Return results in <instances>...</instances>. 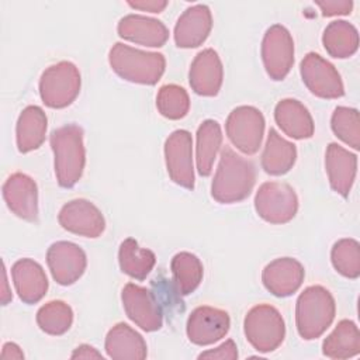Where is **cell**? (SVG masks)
I'll list each match as a JSON object with an SVG mask.
<instances>
[{"instance_id": "1", "label": "cell", "mask_w": 360, "mask_h": 360, "mask_svg": "<svg viewBox=\"0 0 360 360\" xmlns=\"http://www.w3.org/2000/svg\"><path fill=\"white\" fill-rule=\"evenodd\" d=\"M255 181V165L236 153L232 148L224 146L211 183L212 198L221 204L243 201L252 193Z\"/></svg>"}, {"instance_id": "2", "label": "cell", "mask_w": 360, "mask_h": 360, "mask_svg": "<svg viewBox=\"0 0 360 360\" xmlns=\"http://www.w3.org/2000/svg\"><path fill=\"white\" fill-rule=\"evenodd\" d=\"M49 142L58 184L70 188L80 180L86 165L83 129L76 124H66L52 131Z\"/></svg>"}, {"instance_id": "3", "label": "cell", "mask_w": 360, "mask_h": 360, "mask_svg": "<svg viewBox=\"0 0 360 360\" xmlns=\"http://www.w3.org/2000/svg\"><path fill=\"white\" fill-rule=\"evenodd\" d=\"M108 62L121 79L148 86L156 84L166 69L163 53L136 49L122 42H115L111 46Z\"/></svg>"}, {"instance_id": "4", "label": "cell", "mask_w": 360, "mask_h": 360, "mask_svg": "<svg viewBox=\"0 0 360 360\" xmlns=\"http://www.w3.org/2000/svg\"><path fill=\"white\" fill-rule=\"evenodd\" d=\"M336 314L333 295L322 285L307 287L297 298L295 325L298 335L314 340L323 335L332 325Z\"/></svg>"}, {"instance_id": "5", "label": "cell", "mask_w": 360, "mask_h": 360, "mask_svg": "<svg viewBox=\"0 0 360 360\" xmlns=\"http://www.w3.org/2000/svg\"><path fill=\"white\" fill-rule=\"evenodd\" d=\"M243 332L253 349L269 353L283 343L285 323L277 308L270 304H259L248 311L243 319Z\"/></svg>"}, {"instance_id": "6", "label": "cell", "mask_w": 360, "mask_h": 360, "mask_svg": "<svg viewBox=\"0 0 360 360\" xmlns=\"http://www.w3.org/2000/svg\"><path fill=\"white\" fill-rule=\"evenodd\" d=\"M82 79L75 63L62 60L46 68L39 79V96L49 108L70 105L80 93Z\"/></svg>"}, {"instance_id": "7", "label": "cell", "mask_w": 360, "mask_h": 360, "mask_svg": "<svg viewBox=\"0 0 360 360\" xmlns=\"http://www.w3.org/2000/svg\"><path fill=\"white\" fill-rule=\"evenodd\" d=\"M255 210L266 222L287 224L298 211L297 193L287 183L266 181L256 191Z\"/></svg>"}, {"instance_id": "8", "label": "cell", "mask_w": 360, "mask_h": 360, "mask_svg": "<svg viewBox=\"0 0 360 360\" xmlns=\"http://www.w3.org/2000/svg\"><path fill=\"white\" fill-rule=\"evenodd\" d=\"M264 117L253 105H239L233 108L225 122L226 135L233 146L245 155H255L263 139Z\"/></svg>"}, {"instance_id": "9", "label": "cell", "mask_w": 360, "mask_h": 360, "mask_svg": "<svg viewBox=\"0 0 360 360\" xmlns=\"http://www.w3.org/2000/svg\"><path fill=\"white\" fill-rule=\"evenodd\" d=\"M262 60L266 73L273 80H283L294 65V41L290 31L274 24L267 28L262 39Z\"/></svg>"}, {"instance_id": "10", "label": "cell", "mask_w": 360, "mask_h": 360, "mask_svg": "<svg viewBox=\"0 0 360 360\" xmlns=\"http://www.w3.org/2000/svg\"><path fill=\"white\" fill-rule=\"evenodd\" d=\"M300 73L307 89L319 98H339L345 94L339 72L319 53L308 52L300 63Z\"/></svg>"}, {"instance_id": "11", "label": "cell", "mask_w": 360, "mask_h": 360, "mask_svg": "<svg viewBox=\"0 0 360 360\" xmlns=\"http://www.w3.org/2000/svg\"><path fill=\"white\" fill-rule=\"evenodd\" d=\"M121 300L127 316L142 330L155 332L162 328V309L146 287L128 283L121 291Z\"/></svg>"}, {"instance_id": "12", "label": "cell", "mask_w": 360, "mask_h": 360, "mask_svg": "<svg viewBox=\"0 0 360 360\" xmlns=\"http://www.w3.org/2000/svg\"><path fill=\"white\" fill-rule=\"evenodd\" d=\"M165 162L170 179L188 190L194 188L193 138L186 129L173 131L165 142Z\"/></svg>"}, {"instance_id": "13", "label": "cell", "mask_w": 360, "mask_h": 360, "mask_svg": "<svg viewBox=\"0 0 360 360\" xmlns=\"http://www.w3.org/2000/svg\"><path fill=\"white\" fill-rule=\"evenodd\" d=\"M46 263L52 278L60 285H72L84 273L87 257L84 250L68 240H58L48 248Z\"/></svg>"}, {"instance_id": "14", "label": "cell", "mask_w": 360, "mask_h": 360, "mask_svg": "<svg viewBox=\"0 0 360 360\" xmlns=\"http://www.w3.org/2000/svg\"><path fill=\"white\" fill-rule=\"evenodd\" d=\"M231 326L226 311L210 305H201L191 311L187 319L186 332L191 343L207 346L222 339Z\"/></svg>"}, {"instance_id": "15", "label": "cell", "mask_w": 360, "mask_h": 360, "mask_svg": "<svg viewBox=\"0 0 360 360\" xmlns=\"http://www.w3.org/2000/svg\"><path fill=\"white\" fill-rule=\"evenodd\" d=\"M59 225L79 236L98 238L105 229L101 211L89 200L75 198L66 202L58 214Z\"/></svg>"}, {"instance_id": "16", "label": "cell", "mask_w": 360, "mask_h": 360, "mask_svg": "<svg viewBox=\"0 0 360 360\" xmlns=\"http://www.w3.org/2000/svg\"><path fill=\"white\" fill-rule=\"evenodd\" d=\"M3 198L8 210L28 222L38 221V187L25 173H13L3 184Z\"/></svg>"}, {"instance_id": "17", "label": "cell", "mask_w": 360, "mask_h": 360, "mask_svg": "<svg viewBox=\"0 0 360 360\" xmlns=\"http://www.w3.org/2000/svg\"><path fill=\"white\" fill-rule=\"evenodd\" d=\"M222 80L224 68L218 52L212 48L198 52L188 70V83L194 93L204 97H214L219 93Z\"/></svg>"}, {"instance_id": "18", "label": "cell", "mask_w": 360, "mask_h": 360, "mask_svg": "<svg viewBox=\"0 0 360 360\" xmlns=\"http://www.w3.org/2000/svg\"><path fill=\"white\" fill-rule=\"evenodd\" d=\"M305 277L304 266L292 257H278L266 264L262 281L267 291L276 297H290L298 291Z\"/></svg>"}, {"instance_id": "19", "label": "cell", "mask_w": 360, "mask_h": 360, "mask_svg": "<svg viewBox=\"0 0 360 360\" xmlns=\"http://www.w3.org/2000/svg\"><path fill=\"white\" fill-rule=\"evenodd\" d=\"M212 28L211 10L205 4H194L177 18L173 37L179 48H197L205 42Z\"/></svg>"}, {"instance_id": "20", "label": "cell", "mask_w": 360, "mask_h": 360, "mask_svg": "<svg viewBox=\"0 0 360 360\" xmlns=\"http://www.w3.org/2000/svg\"><path fill=\"white\" fill-rule=\"evenodd\" d=\"M117 32L125 41L150 48H160L169 39V30L160 20L142 14L124 15L118 21Z\"/></svg>"}, {"instance_id": "21", "label": "cell", "mask_w": 360, "mask_h": 360, "mask_svg": "<svg viewBox=\"0 0 360 360\" xmlns=\"http://www.w3.org/2000/svg\"><path fill=\"white\" fill-rule=\"evenodd\" d=\"M325 169L333 191L347 197L357 173V156L343 146L330 142L325 152Z\"/></svg>"}, {"instance_id": "22", "label": "cell", "mask_w": 360, "mask_h": 360, "mask_svg": "<svg viewBox=\"0 0 360 360\" xmlns=\"http://www.w3.org/2000/svg\"><path fill=\"white\" fill-rule=\"evenodd\" d=\"M11 277L20 300L25 304L39 302L48 291V278L42 266L30 257L13 264Z\"/></svg>"}, {"instance_id": "23", "label": "cell", "mask_w": 360, "mask_h": 360, "mask_svg": "<svg viewBox=\"0 0 360 360\" xmlns=\"http://www.w3.org/2000/svg\"><path fill=\"white\" fill-rule=\"evenodd\" d=\"M274 120L280 129L292 139H308L314 135V120L308 108L295 98H283L276 104Z\"/></svg>"}, {"instance_id": "24", "label": "cell", "mask_w": 360, "mask_h": 360, "mask_svg": "<svg viewBox=\"0 0 360 360\" xmlns=\"http://www.w3.org/2000/svg\"><path fill=\"white\" fill-rule=\"evenodd\" d=\"M104 349L107 356L114 360H142L148 354L143 338L124 322L114 325L108 330Z\"/></svg>"}, {"instance_id": "25", "label": "cell", "mask_w": 360, "mask_h": 360, "mask_svg": "<svg viewBox=\"0 0 360 360\" xmlns=\"http://www.w3.org/2000/svg\"><path fill=\"white\" fill-rule=\"evenodd\" d=\"M46 127L48 118L41 107H25L18 115L15 125V141L18 150L21 153H28L38 149L45 141Z\"/></svg>"}, {"instance_id": "26", "label": "cell", "mask_w": 360, "mask_h": 360, "mask_svg": "<svg viewBox=\"0 0 360 360\" xmlns=\"http://www.w3.org/2000/svg\"><path fill=\"white\" fill-rule=\"evenodd\" d=\"M297 160V146L270 128L262 153V167L267 174L281 176L288 173Z\"/></svg>"}, {"instance_id": "27", "label": "cell", "mask_w": 360, "mask_h": 360, "mask_svg": "<svg viewBox=\"0 0 360 360\" xmlns=\"http://www.w3.org/2000/svg\"><path fill=\"white\" fill-rule=\"evenodd\" d=\"M322 353L330 359H349L360 353V332L350 319H342L325 338Z\"/></svg>"}, {"instance_id": "28", "label": "cell", "mask_w": 360, "mask_h": 360, "mask_svg": "<svg viewBox=\"0 0 360 360\" xmlns=\"http://www.w3.org/2000/svg\"><path fill=\"white\" fill-rule=\"evenodd\" d=\"M222 146L221 125L215 120H205L197 129L195 145V162L197 170L202 177H207L212 172L214 162Z\"/></svg>"}, {"instance_id": "29", "label": "cell", "mask_w": 360, "mask_h": 360, "mask_svg": "<svg viewBox=\"0 0 360 360\" xmlns=\"http://www.w3.org/2000/svg\"><path fill=\"white\" fill-rule=\"evenodd\" d=\"M325 51L338 59H345L357 52L359 32L353 24L345 20L329 22L322 34Z\"/></svg>"}, {"instance_id": "30", "label": "cell", "mask_w": 360, "mask_h": 360, "mask_svg": "<svg viewBox=\"0 0 360 360\" xmlns=\"http://www.w3.org/2000/svg\"><path fill=\"white\" fill-rule=\"evenodd\" d=\"M118 263L122 273L135 278L145 280L156 263V256L150 249L141 248L134 238H127L118 249Z\"/></svg>"}, {"instance_id": "31", "label": "cell", "mask_w": 360, "mask_h": 360, "mask_svg": "<svg viewBox=\"0 0 360 360\" xmlns=\"http://www.w3.org/2000/svg\"><path fill=\"white\" fill-rule=\"evenodd\" d=\"M170 270L173 283L179 294L188 295L197 290L202 281L204 267L201 260L190 252H179L172 257Z\"/></svg>"}, {"instance_id": "32", "label": "cell", "mask_w": 360, "mask_h": 360, "mask_svg": "<svg viewBox=\"0 0 360 360\" xmlns=\"http://www.w3.org/2000/svg\"><path fill=\"white\" fill-rule=\"evenodd\" d=\"M37 323L42 332L60 336L66 333L73 323V309L65 301H49L38 309Z\"/></svg>"}, {"instance_id": "33", "label": "cell", "mask_w": 360, "mask_h": 360, "mask_svg": "<svg viewBox=\"0 0 360 360\" xmlns=\"http://www.w3.org/2000/svg\"><path fill=\"white\" fill-rule=\"evenodd\" d=\"M330 262L335 270L347 278L360 276V245L356 239L343 238L333 243L330 250Z\"/></svg>"}, {"instance_id": "34", "label": "cell", "mask_w": 360, "mask_h": 360, "mask_svg": "<svg viewBox=\"0 0 360 360\" xmlns=\"http://www.w3.org/2000/svg\"><path fill=\"white\" fill-rule=\"evenodd\" d=\"M158 111L167 120H181L190 110V97L179 84H165L156 94Z\"/></svg>"}, {"instance_id": "35", "label": "cell", "mask_w": 360, "mask_h": 360, "mask_svg": "<svg viewBox=\"0 0 360 360\" xmlns=\"http://www.w3.org/2000/svg\"><path fill=\"white\" fill-rule=\"evenodd\" d=\"M330 128L333 134L353 149L360 148V121L356 108L339 105L333 110L330 118Z\"/></svg>"}, {"instance_id": "36", "label": "cell", "mask_w": 360, "mask_h": 360, "mask_svg": "<svg viewBox=\"0 0 360 360\" xmlns=\"http://www.w3.org/2000/svg\"><path fill=\"white\" fill-rule=\"evenodd\" d=\"M238 347L232 339L225 340L219 346L205 350L198 354V359H219V360H235L238 359Z\"/></svg>"}, {"instance_id": "37", "label": "cell", "mask_w": 360, "mask_h": 360, "mask_svg": "<svg viewBox=\"0 0 360 360\" xmlns=\"http://www.w3.org/2000/svg\"><path fill=\"white\" fill-rule=\"evenodd\" d=\"M321 8L323 17H335V15H347L352 13L353 1L352 0H319L315 1Z\"/></svg>"}, {"instance_id": "38", "label": "cell", "mask_w": 360, "mask_h": 360, "mask_svg": "<svg viewBox=\"0 0 360 360\" xmlns=\"http://www.w3.org/2000/svg\"><path fill=\"white\" fill-rule=\"evenodd\" d=\"M169 1L166 0H139V1H128V6L149 13H162L167 7Z\"/></svg>"}, {"instance_id": "39", "label": "cell", "mask_w": 360, "mask_h": 360, "mask_svg": "<svg viewBox=\"0 0 360 360\" xmlns=\"http://www.w3.org/2000/svg\"><path fill=\"white\" fill-rule=\"evenodd\" d=\"M70 359H101L103 360V354L96 347L83 343L73 350V353L70 354Z\"/></svg>"}, {"instance_id": "40", "label": "cell", "mask_w": 360, "mask_h": 360, "mask_svg": "<svg viewBox=\"0 0 360 360\" xmlns=\"http://www.w3.org/2000/svg\"><path fill=\"white\" fill-rule=\"evenodd\" d=\"M0 357L3 360H21V359H24V353L18 345H15L13 342H7L3 345Z\"/></svg>"}, {"instance_id": "41", "label": "cell", "mask_w": 360, "mask_h": 360, "mask_svg": "<svg viewBox=\"0 0 360 360\" xmlns=\"http://www.w3.org/2000/svg\"><path fill=\"white\" fill-rule=\"evenodd\" d=\"M8 281H7V271H6V266H3V291H1V304L7 305L8 301L13 300L11 291L8 290Z\"/></svg>"}]
</instances>
